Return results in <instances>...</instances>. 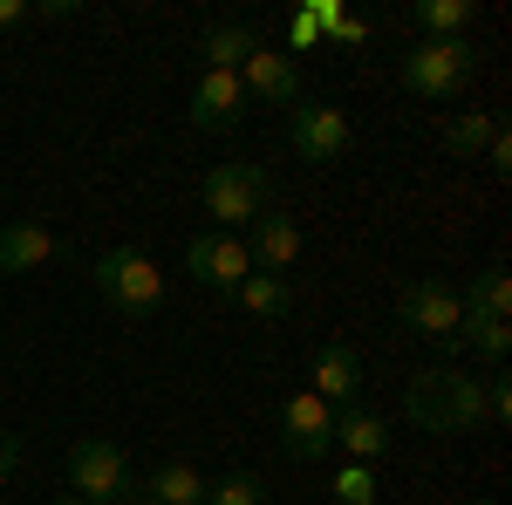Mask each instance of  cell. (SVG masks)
Returning <instances> with one entry per match:
<instances>
[{
    "label": "cell",
    "mask_w": 512,
    "mask_h": 505,
    "mask_svg": "<svg viewBox=\"0 0 512 505\" xmlns=\"http://www.w3.org/2000/svg\"><path fill=\"white\" fill-rule=\"evenodd\" d=\"M478 76V48L465 35L458 41H410L403 55V89L424 96V103H458Z\"/></svg>",
    "instance_id": "3957f363"
},
{
    "label": "cell",
    "mask_w": 512,
    "mask_h": 505,
    "mask_svg": "<svg viewBox=\"0 0 512 505\" xmlns=\"http://www.w3.org/2000/svg\"><path fill=\"white\" fill-rule=\"evenodd\" d=\"M308 389H315L321 403H335V410H349L355 396H362V355L349 342H328L315 355V369H308Z\"/></svg>",
    "instance_id": "4fadbf2b"
},
{
    "label": "cell",
    "mask_w": 512,
    "mask_h": 505,
    "mask_svg": "<svg viewBox=\"0 0 512 505\" xmlns=\"http://www.w3.org/2000/svg\"><path fill=\"white\" fill-rule=\"evenodd\" d=\"M185 267H192L212 294H239V280L253 273V253H246L239 233H198L192 246H185Z\"/></svg>",
    "instance_id": "9c48e42d"
},
{
    "label": "cell",
    "mask_w": 512,
    "mask_h": 505,
    "mask_svg": "<svg viewBox=\"0 0 512 505\" xmlns=\"http://www.w3.org/2000/svg\"><path fill=\"white\" fill-rule=\"evenodd\" d=\"M492 130H499V117H492V110H458V117L444 123V151L458 157V164H472V157H485Z\"/></svg>",
    "instance_id": "d6986e66"
},
{
    "label": "cell",
    "mask_w": 512,
    "mask_h": 505,
    "mask_svg": "<svg viewBox=\"0 0 512 505\" xmlns=\"http://www.w3.org/2000/svg\"><path fill=\"white\" fill-rule=\"evenodd\" d=\"M69 492L89 499V505H137L144 478L130 471L123 444H110V437H76L69 444Z\"/></svg>",
    "instance_id": "277c9868"
},
{
    "label": "cell",
    "mask_w": 512,
    "mask_h": 505,
    "mask_svg": "<svg viewBox=\"0 0 512 505\" xmlns=\"http://www.w3.org/2000/svg\"><path fill=\"white\" fill-rule=\"evenodd\" d=\"M328 492H335L342 505H376V471H369V465H335Z\"/></svg>",
    "instance_id": "cb8c5ba5"
},
{
    "label": "cell",
    "mask_w": 512,
    "mask_h": 505,
    "mask_svg": "<svg viewBox=\"0 0 512 505\" xmlns=\"http://www.w3.org/2000/svg\"><path fill=\"white\" fill-rule=\"evenodd\" d=\"M62 253V239L48 233L41 219H7L0 226V273H35V267H48Z\"/></svg>",
    "instance_id": "5bb4252c"
},
{
    "label": "cell",
    "mask_w": 512,
    "mask_h": 505,
    "mask_svg": "<svg viewBox=\"0 0 512 505\" xmlns=\"http://www.w3.org/2000/svg\"><path fill=\"white\" fill-rule=\"evenodd\" d=\"M485 164H492L499 178L512 171V144H506V130H492V144H485Z\"/></svg>",
    "instance_id": "83f0119b"
},
{
    "label": "cell",
    "mask_w": 512,
    "mask_h": 505,
    "mask_svg": "<svg viewBox=\"0 0 512 505\" xmlns=\"http://www.w3.org/2000/svg\"><path fill=\"white\" fill-rule=\"evenodd\" d=\"M280 451L294 458V465H315L335 451V403H321L315 389H294L287 403H280Z\"/></svg>",
    "instance_id": "52a82bcc"
},
{
    "label": "cell",
    "mask_w": 512,
    "mask_h": 505,
    "mask_svg": "<svg viewBox=\"0 0 512 505\" xmlns=\"http://www.w3.org/2000/svg\"><path fill=\"white\" fill-rule=\"evenodd\" d=\"M246 253H253V273H280V280H287V267L301 260V226H294L280 205H267V212L253 219V239H246Z\"/></svg>",
    "instance_id": "8fae6325"
},
{
    "label": "cell",
    "mask_w": 512,
    "mask_h": 505,
    "mask_svg": "<svg viewBox=\"0 0 512 505\" xmlns=\"http://www.w3.org/2000/svg\"><path fill=\"white\" fill-rule=\"evenodd\" d=\"M28 21V0H0V28H21Z\"/></svg>",
    "instance_id": "f1b7e54d"
},
{
    "label": "cell",
    "mask_w": 512,
    "mask_h": 505,
    "mask_svg": "<svg viewBox=\"0 0 512 505\" xmlns=\"http://www.w3.org/2000/svg\"><path fill=\"white\" fill-rule=\"evenodd\" d=\"M417 41H458L472 28V0H417Z\"/></svg>",
    "instance_id": "ffe728a7"
},
{
    "label": "cell",
    "mask_w": 512,
    "mask_h": 505,
    "mask_svg": "<svg viewBox=\"0 0 512 505\" xmlns=\"http://www.w3.org/2000/svg\"><path fill=\"white\" fill-rule=\"evenodd\" d=\"M458 349L485 355V362H506L512 328H506V321H478V314H465V321H458Z\"/></svg>",
    "instance_id": "7402d4cb"
},
{
    "label": "cell",
    "mask_w": 512,
    "mask_h": 505,
    "mask_svg": "<svg viewBox=\"0 0 512 505\" xmlns=\"http://www.w3.org/2000/svg\"><path fill=\"white\" fill-rule=\"evenodd\" d=\"M335 444L349 451V465H376L383 451H390V424L376 417V410H335Z\"/></svg>",
    "instance_id": "9a60e30c"
},
{
    "label": "cell",
    "mask_w": 512,
    "mask_h": 505,
    "mask_svg": "<svg viewBox=\"0 0 512 505\" xmlns=\"http://www.w3.org/2000/svg\"><path fill=\"white\" fill-rule=\"evenodd\" d=\"M308 48H321V21H315V14H294V28H287V48H280V55H308Z\"/></svg>",
    "instance_id": "484cf974"
},
{
    "label": "cell",
    "mask_w": 512,
    "mask_h": 505,
    "mask_svg": "<svg viewBox=\"0 0 512 505\" xmlns=\"http://www.w3.org/2000/svg\"><path fill=\"white\" fill-rule=\"evenodd\" d=\"M403 417L424 437H458V430L485 424V383L458 369H417V383L403 389Z\"/></svg>",
    "instance_id": "6da1fadb"
},
{
    "label": "cell",
    "mask_w": 512,
    "mask_h": 505,
    "mask_svg": "<svg viewBox=\"0 0 512 505\" xmlns=\"http://www.w3.org/2000/svg\"><path fill=\"white\" fill-rule=\"evenodd\" d=\"M205 471L185 465V458H171V465H158L151 478H144V492H137V505H205Z\"/></svg>",
    "instance_id": "2e32d148"
},
{
    "label": "cell",
    "mask_w": 512,
    "mask_h": 505,
    "mask_svg": "<svg viewBox=\"0 0 512 505\" xmlns=\"http://www.w3.org/2000/svg\"><path fill=\"white\" fill-rule=\"evenodd\" d=\"M458 301H465V314H478V321H506V308H512V280H506V267H485L472 287L458 294Z\"/></svg>",
    "instance_id": "44dd1931"
},
{
    "label": "cell",
    "mask_w": 512,
    "mask_h": 505,
    "mask_svg": "<svg viewBox=\"0 0 512 505\" xmlns=\"http://www.w3.org/2000/svg\"><path fill=\"white\" fill-rule=\"evenodd\" d=\"M239 117H246V89H239V76H226V69H198L192 123L198 130H233Z\"/></svg>",
    "instance_id": "7c38bea8"
},
{
    "label": "cell",
    "mask_w": 512,
    "mask_h": 505,
    "mask_svg": "<svg viewBox=\"0 0 512 505\" xmlns=\"http://www.w3.org/2000/svg\"><path fill=\"white\" fill-rule=\"evenodd\" d=\"M48 505H89V499H76V492H55V499H48Z\"/></svg>",
    "instance_id": "f546056e"
},
{
    "label": "cell",
    "mask_w": 512,
    "mask_h": 505,
    "mask_svg": "<svg viewBox=\"0 0 512 505\" xmlns=\"http://www.w3.org/2000/svg\"><path fill=\"white\" fill-rule=\"evenodd\" d=\"M205 505H267V485L253 471H226L219 485H205Z\"/></svg>",
    "instance_id": "603a6c76"
},
{
    "label": "cell",
    "mask_w": 512,
    "mask_h": 505,
    "mask_svg": "<svg viewBox=\"0 0 512 505\" xmlns=\"http://www.w3.org/2000/svg\"><path fill=\"white\" fill-rule=\"evenodd\" d=\"M267 198H274V178H267L260 164H212V171L198 178V205H205V219H219L212 233H239V226H253V219L267 212Z\"/></svg>",
    "instance_id": "5b68a950"
},
{
    "label": "cell",
    "mask_w": 512,
    "mask_h": 505,
    "mask_svg": "<svg viewBox=\"0 0 512 505\" xmlns=\"http://www.w3.org/2000/svg\"><path fill=\"white\" fill-rule=\"evenodd\" d=\"M512 417V376H485V424Z\"/></svg>",
    "instance_id": "d4e9b609"
},
{
    "label": "cell",
    "mask_w": 512,
    "mask_h": 505,
    "mask_svg": "<svg viewBox=\"0 0 512 505\" xmlns=\"http://www.w3.org/2000/svg\"><path fill=\"white\" fill-rule=\"evenodd\" d=\"M89 287L123 314V321H144V314L164 308V273L137 253V246H110L89 260Z\"/></svg>",
    "instance_id": "7a4b0ae2"
},
{
    "label": "cell",
    "mask_w": 512,
    "mask_h": 505,
    "mask_svg": "<svg viewBox=\"0 0 512 505\" xmlns=\"http://www.w3.org/2000/svg\"><path fill=\"white\" fill-rule=\"evenodd\" d=\"M287 144L308 157V164H335V157H349L355 130H349V117H342L335 103H321V96H301V103L287 110Z\"/></svg>",
    "instance_id": "ba28073f"
},
{
    "label": "cell",
    "mask_w": 512,
    "mask_h": 505,
    "mask_svg": "<svg viewBox=\"0 0 512 505\" xmlns=\"http://www.w3.org/2000/svg\"><path fill=\"white\" fill-rule=\"evenodd\" d=\"M21 458H28V444H21L14 430H0V492H7V478L21 471Z\"/></svg>",
    "instance_id": "4316f807"
},
{
    "label": "cell",
    "mask_w": 512,
    "mask_h": 505,
    "mask_svg": "<svg viewBox=\"0 0 512 505\" xmlns=\"http://www.w3.org/2000/svg\"><path fill=\"white\" fill-rule=\"evenodd\" d=\"M239 89H246V103H280V110H294V103H301V69H294V55L260 48V55H246Z\"/></svg>",
    "instance_id": "30bf717a"
},
{
    "label": "cell",
    "mask_w": 512,
    "mask_h": 505,
    "mask_svg": "<svg viewBox=\"0 0 512 505\" xmlns=\"http://www.w3.org/2000/svg\"><path fill=\"white\" fill-rule=\"evenodd\" d=\"M472 505H499V499H472Z\"/></svg>",
    "instance_id": "4dcf8cb0"
},
{
    "label": "cell",
    "mask_w": 512,
    "mask_h": 505,
    "mask_svg": "<svg viewBox=\"0 0 512 505\" xmlns=\"http://www.w3.org/2000/svg\"><path fill=\"white\" fill-rule=\"evenodd\" d=\"M0 505H7V499H0Z\"/></svg>",
    "instance_id": "1f68e13d"
},
{
    "label": "cell",
    "mask_w": 512,
    "mask_h": 505,
    "mask_svg": "<svg viewBox=\"0 0 512 505\" xmlns=\"http://www.w3.org/2000/svg\"><path fill=\"white\" fill-rule=\"evenodd\" d=\"M396 321L410 328V335H424L431 349H458V321H465V301H458V287L451 280H410L403 294H396Z\"/></svg>",
    "instance_id": "8992f818"
},
{
    "label": "cell",
    "mask_w": 512,
    "mask_h": 505,
    "mask_svg": "<svg viewBox=\"0 0 512 505\" xmlns=\"http://www.w3.org/2000/svg\"><path fill=\"white\" fill-rule=\"evenodd\" d=\"M198 55H205V69L239 76V69H246V55H260V35H253V28H239V21H219V28H205V35H198Z\"/></svg>",
    "instance_id": "e0dca14e"
},
{
    "label": "cell",
    "mask_w": 512,
    "mask_h": 505,
    "mask_svg": "<svg viewBox=\"0 0 512 505\" xmlns=\"http://www.w3.org/2000/svg\"><path fill=\"white\" fill-rule=\"evenodd\" d=\"M239 308L253 314V321H280V314L294 308V287H287V280H280V273H246V280H239V294H233Z\"/></svg>",
    "instance_id": "ac0fdd59"
}]
</instances>
